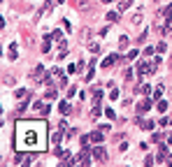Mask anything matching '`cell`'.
<instances>
[{
	"instance_id": "cell-4",
	"label": "cell",
	"mask_w": 172,
	"mask_h": 167,
	"mask_svg": "<svg viewBox=\"0 0 172 167\" xmlns=\"http://www.w3.org/2000/svg\"><path fill=\"white\" fill-rule=\"evenodd\" d=\"M137 109H140V111H146V109H149V102H142L140 107H137Z\"/></svg>"
},
{
	"instance_id": "cell-3",
	"label": "cell",
	"mask_w": 172,
	"mask_h": 167,
	"mask_svg": "<svg viewBox=\"0 0 172 167\" xmlns=\"http://www.w3.org/2000/svg\"><path fill=\"white\" fill-rule=\"evenodd\" d=\"M91 139H93V142H102V135H100V132H93V135H91Z\"/></svg>"
},
{
	"instance_id": "cell-5",
	"label": "cell",
	"mask_w": 172,
	"mask_h": 167,
	"mask_svg": "<svg viewBox=\"0 0 172 167\" xmlns=\"http://www.w3.org/2000/svg\"><path fill=\"white\" fill-rule=\"evenodd\" d=\"M142 21V14H133V23H140Z\"/></svg>"
},
{
	"instance_id": "cell-1",
	"label": "cell",
	"mask_w": 172,
	"mask_h": 167,
	"mask_svg": "<svg viewBox=\"0 0 172 167\" xmlns=\"http://www.w3.org/2000/svg\"><path fill=\"white\" fill-rule=\"evenodd\" d=\"M93 156L98 158V160H105V158H107V153H105V149H95V151H93Z\"/></svg>"
},
{
	"instance_id": "cell-6",
	"label": "cell",
	"mask_w": 172,
	"mask_h": 167,
	"mask_svg": "<svg viewBox=\"0 0 172 167\" xmlns=\"http://www.w3.org/2000/svg\"><path fill=\"white\" fill-rule=\"evenodd\" d=\"M170 144H172V137H170Z\"/></svg>"
},
{
	"instance_id": "cell-2",
	"label": "cell",
	"mask_w": 172,
	"mask_h": 167,
	"mask_svg": "<svg viewBox=\"0 0 172 167\" xmlns=\"http://www.w3.org/2000/svg\"><path fill=\"white\" fill-rule=\"evenodd\" d=\"M114 60H116V56H110V58H107V60L102 63V65H105V68H110V65H112V63H114Z\"/></svg>"
}]
</instances>
